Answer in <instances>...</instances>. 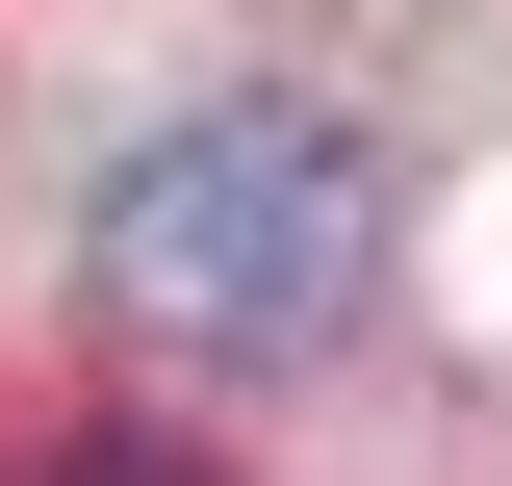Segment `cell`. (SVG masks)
Wrapping results in <instances>:
<instances>
[{
  "label": "cell",
  "mask_w": 512,
  "mask_h": 486,
  "mask_svg": "<svg viewBox=\"0 0 512 486\" xmlns=\"http://www.w3.org/2000/svg\"><path fill=\"white\" fill-rule=\"evenodd\" d=\"M26 486H231V461H180V435H77V461H26Z\"/></svg>",
  "instance_id": "obj_2"
},
{
  "label": "cell",
  "mask_w": 512,
  "mask_h": 486,
  "mask_svg": "<svg viewBox=\"0 0 512 486\" xmlns=\"http://www.w3.org/2000/svg\"><path fill=\"white\" fill-rule=\"evenodd\" d=\"M359 282H384V154L333 103H205L103 180V307L154 359H308Z\"/></svg>",
  "instance_id": "obj_1"
}]
</instances>
